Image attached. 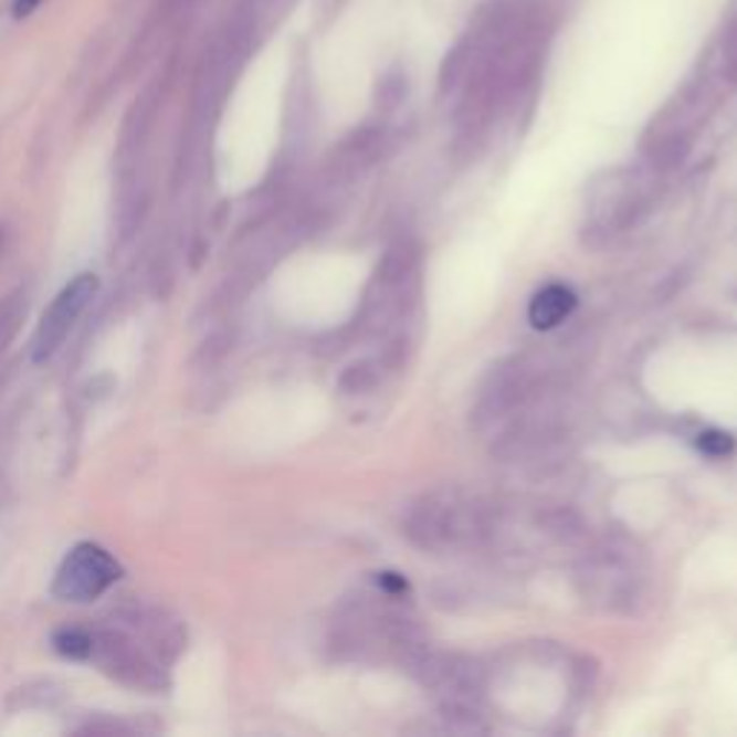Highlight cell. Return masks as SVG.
Listing matches in <instances>:
<instances>
[{
    "label": "cell",
    "mask_w": 737,
    "mask_h": 737,
    "mask_svg": "<svg viewBox=\"0 0 737 737\" xmlns=\"http://www.w3.org/2000/svg\"><path fill=\"white\" fill-rule=\"evenodd\" d=\"M380 360H360V364H351L344 375H340V389L349 394H364L369 389L378 387L380 380Z\"/></svg>",
    "instance_id": "7"
},
{
    "label": "cell",
    "mask_w": 737,
    "mask_h": 737,
    "mask_svg": "<svg viewBox=\"0 0 737 737\" xmlns=\"http://www.w3.org/2000/svg\"><path fill=\"white\" fill-rule=\"evenodd\" d=\"M38 3H41V0H15V15L18 18L30 15V12L38 7Z\"/></svg>",
    "instance_id": "11"
},
{
    "label": "cell",
    "mask_w": 737,
    "mask_h": 737,
    "mask_svg": "<svg viewBox=\"0 0 737 737\" xmlns=\"http://www.w3.org/2000/svg\"><path fill=\"white\" fill-rule=\"evenodd\" d=\"M55 649L70 660H87L93 654V636L84 634V631H75V628L59 631L55 634Z\"/></svg>",
    "instance_id": "8"
},
{
    "label": "cell",
    "mask_w": 737,
    "mask_h": 737,
    "mask_svg": "<svg viewBox=\"0 0 737 737\" xmlns=\"http://www.w3.org/2000/svg\"><path fill=\"white\" fill-rule=\"evenodd\" d=\"M577 582L582 597L602 606L606 611H634L643 597V577L636 570V554L620 545H602L579 568Z\"/></svg>",
    "instance_id": "2"
},
{
    "label": "cell",
    "mask_w": 737,
    "mask_h": 737,
    "mask_svg": "<svg viewBox=\"0 0 737 737\" xmlns=\"http://www.w3.org/2000/svg\"><path fill=\"white\" fill-rule=\"evenodd\" d=\"M536 380L534 375L522 369L518 364L498 366L493 378H489L487 387L482 389V398L475 403L473 421L475 427H487L496 424L498 418L513 415L516 409H522L525 403H530L536 398Z\"/></svg>",
    "instance_id": "5"
},
{
    "label": "cell",
    "mask_w": 737,
    "mask_h": 737,
    "mask_svg": "<svg viewBox=\"0 0 737 737\" xmlns=\"http://www.w3.org/2000/svg\"><path fill=\"white\" fill-rule=\"evenodd\" d=\"M118 573L122 568L107 550H102L98 545H78L61 565L52 593L66 602H90V599L102 597L116 582Z\"/></svg>",
    "instance_id": "4"
},
{
    "label": "cell",
    "mask_w": 737,
    "mask_h": 737,
    "mask_svg": "<svg viewBox=\"0 0 737 737\" xmlns=\"http://www.w3.org/2000/svg\"><path fill=\"white\" fill-rule=\"evenodd\" d=\"M95 292H98V277H95V274H78L59 297L52 299V306L46 308L44 317H41L35 340H32V360H35V364L50 360L52 355L64 346V340L70 337V331L75 329L81 314L87 312L90 299L95 297Z\"/></svg>",
    "instance_id": "3"
},
{
    "label": "cell",
    "mask_w": 737,
    "mask_h": 737,
    "mask_svg": "<svg viewBox=\"0 0 737 737\" xmlns=\"http://www.w3.org/2000/svg\"><path fill=\"white\" fill-rule=\"evenodd\" d=\"M573 306H577V297H573L568 285H548V288H541V292L530 299L527 317H530L536 329H554V326H559V323L573 312Z\"/></svg>",
    "instance_id": "6"
},
{
    "label": "cell",
    "mask_w": 737,
    "mask_h": 737,
    "mask_svg": "<svg viewBox=\"0 0 737 737\" xmlns=\"http://www.w3.org/2000/svg\"><path fill=\"white\" fill-rule=\"evenodd\" d=\"M380 585L387 588L389 593H403L407 591V579L398 577V573H380Z\"/></svg>",
    "instance_id": "10"
},
{
    "label": "cell",
    "mask_w": 737,
    "mask_h": 737,
    "mask_svg": "<svg viewBox=\"0 0 737 737\" xmlns=\"http://www.w3.org/2000/svg\"><path fill=\"white\" fill-rule=\"evenodd\" d=\"M697 446H701L706 455H712V459H723V455H729L731 450H735V441H731V435H726V432L708 430L703 432Z\"/></svg>",
    "instance_id": "9"
},
{
    "label": "cell",
    "mask_w": 737,
    "mask_h": 737,
    "mask_svg": "<svg viewBox=\"0 0 737 737\" xmlns=\"http://www.w3.org/2000/svg\"><path fill=\"white\" fill-rule=\"evenodd\" d=\"M496 507L461 496H427L412 504L403 534L421 550H459L484 545L493 536Z\"/></svg>",
    "instance_id": "1"
}]
</instances>
